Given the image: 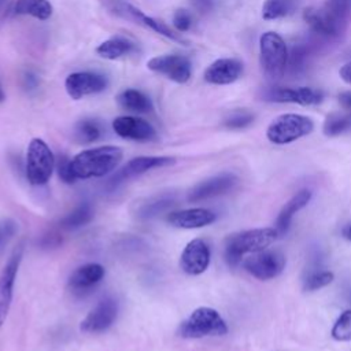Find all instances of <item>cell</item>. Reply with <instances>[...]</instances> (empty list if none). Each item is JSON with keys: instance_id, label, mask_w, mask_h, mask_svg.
Here are the masks:
<instances>
[{"instance_id": "cell-1", "label": "cell", "mask_w": 351, "mask_h": 351, "mask_svg": "<svg viewBox=\"0 0 351 351\" xmlns=\"http://www.w3.org/2000/svg\"><path fill=\"white\" fill-rule=\"evenodd\" d=\"M123 151L115 145H101L85 149L69 162L71 176L78 180L103 177L112 171L122 160Z\"/></svg>"}, {"instance_id": "cell-2", "label": "cell", "mask_w": 351, "mask_h": 351, "mask_svg": "<svg viewBox=\"0 0 351 351\" xmlns=\"http://www.w3.org/2000/svg\"><path fill=\"white\" fill-rule=\"evenodd\" d=\"M277 237L276 228H256L234 233L226 239L225 261L230 267H236L243 263L245 254H254L267 248Z\"/></svg>"}, {"instance_id": "cell-3", "label": "cell", "mask_w": 351, "mask_h": 351, "mask_svg": "<svg viewBox=\"0 0 351 351\" xmlns=\"http://www.w3.org/2000/svg\"><path fill=\"white\" fill-rule=\"evenodd\" d=\"M178 336L184 339H202L207 336H223L228 325L222 315L213 307L195 308L178 326Z\"/></svg>"}, {"instance_id": "cell-4", "label": "cell", "mask_w": 351, "mask_h": 351, "mask_svg": "<svg viewBox=\"0 0 351 351\" xmlns=\"http://www.w3.org/2000/svg\"><path fill=\"white\" fill-rule=\"evenodd\" d=\"M314 129L311 118L300 114H282L274 118L266 130V137L270 143L284 145L293 143Z\"/></svg>"}, {"instance_id": "cell-5", "label": "cell", "mask_w": 351, "mask_h": 351, "mask_svg": "<svg viewBox=\"0 0 351 351\" xmlns=\"http://www.w3.org/2000/svg\"><path fill=\"white\" fill-rule=\"evenodd\" d=\"M261 66L270 80H280L287 69L288 51L282 37L276 32H266L259 38Z\"/></svg>"}, {"instance_id": "cell-6", "label": "cell", "mask_w": 351, "mask_h": 351, "mask_svg": "<svg viewBox=\"0 0 351 351\" xmlns=\"http://www.w3.org/2000/svg\"><path fill=\"white\" fill-rule=\"evenodd\" d=\"M55 169V156L48 144L36 137L29 143L26 154V178L32 185H44Z\"/></svg>"}, {"instance_id": "cell-7", "label": "cell", "mask_w": 351, "mask_h": 351, "mask_svg": "<svg viewBox=\"0 0 351 351\" xmlns=\"http://www.w3.org/2000/svg\"><path fill=\"white\" fill-rule=\"evenodd\" d=\"M285 255L280 250L265 248L243 261V267L252 277L267 281L280 276L285 267Z\"/></svg>"}, {"instance_id": "cell-8", "label": "cell", "mask_w": 351, "mask_h": 351, "mask_svg": "<svg viewBox=\"0 0 351 351\" xmlns=\"http://www.w3.org/2000/svg\"><path fill=\"white\" fill-rule=\"evenodd\" d=\"M23 251H25V244L22 241L12 250L11 255L8 256L5 265L0 271V328L3 326L11 307L15 278L18 274L19 265L22 262Z\"/></svg>"}, {"instance_id": "cell-9", "label": "cell", "mask_w": 351, "mask_h": 351, "mask_svg": "<svg viewBox=\"0 0 351 351\" xmlns=\"http://www.w3.org/2000/svg\"><path fill=\"white\" fill-rule=\"evenodd\" d=\"M147 67L177 84H185L192 75L191 60L182 55L154 56L147 62Z\"/></svg>"}, {"instance_id": "cell-10", "label": "cell", "mask_w": 351, "mask_h": 351, "mask_svg": "<svg viewBox=\"0 0 351 351\" xmlns=\"http://www.w3.org/2000/svg\"><path fill=\"white\" fill-rule=\"evenodd\" d=\"M306 23L318 34L325 37L339 36L347 25V19L336 15L325 4L322 7H308L303 12Z\"/></svg>"}, {"instance_id": "cell-11", "label": "cell", "mask_w": 351, "mask_h": 351, "mask_svg": "<svg viewBox=\"0 0 351 351\" xmlns=\"http://www.w3.org/2000/svg\"><path fill=\"white\" fill-rule=\"evenodd\" d=\"M174 163H176V159L171 156H137V158H133L108 180L107 186L110 189H114L119 184L125 182L129 178L141 176V174L147 173L148 170L167 167Z\"/></svg>"}, {"instance_id": "cell-12", "label": "cell", "mask_w": 351, "mask_h": 351, "mask_svg": "<svg viewBox=\"0 0 351 351\" xmlns=\"http://www.w3.org/2000/svg\"><path fill=\"white\" fill-rule=\"evenodd\" d=\"M107 78L103 74L95 71L71 73L64 81L66 92L74 100H80L89 95L100 93L107 88Z\"/></svg>"}, {"instance_id": "cell-13", "label": "cell", "mask_w": 351, "mask_h": 351, "mask_svg": "<svg viewBox=\"0 0 351 351\" xmlns=\"http://www.w3.org/2000/svg\"><path fill=\"white\" fill-rule=\"evenodd\" d=\"M118 314V302L108 296L101 299L81 321L80 329L85 333H101L115 321Z\"/></svg>"}, {"instance_id": "cell-14", "label": "cell", "mask_w": 351, "mask_h": 351, "mask_svg": "<svg viewBox=\"0 0 351 351\" xmlns=\"http://www.w3.org/2000/svg\"><path fill=\"white\" fill-rule=\"evenodd\" d=\"M114 11L115 15L123 18V19H128V21H132L140 26H144L147 29H151L154 30L155 33L158 34H162L170 40H174V41H178V43H184V38L181 36H178L177 33H174L171 29H169L162 21H158L152 16H148L145 15L141 10L136 8L134 5L129 4V3H117L115 5H112L111 8Z\"/></svg>"}, {"instance_id": "cell-15", "label": "cell", "mask_w": 351, "mask_h": 351, "mask_svg": "<svg viewBox=\"0 0 351 351\" xmlns=\"http://www.w3.org/2000/svg\"><path fill=\"white\" fill-rule=\"evenodd\" d=\"M265 100L274 103H295L300 106H315L322 101L324 93L318 89L310 86H299V88H284L277 86L269 89L263 95Z\"/></svg>"}, {"instance_id": "cell-16", "label": "cell", "mask_w": 351, "mask_h": 351, "mask_svg": "<svg viewBox=\"0 0 351 351\" xmlns=\"http://www.w3.org/2000/svg\"><path fill=\"white\" fill-rule=\"evenodd\" d=\"M239 178L233 173H221L217 176H213L207 180L200 181L196 184L189 192H188V200L189 202H200L206 199H211L219 195H223L229 192L236 184Z\"/></svg>"}, {"instance_id": "cell-17", "label": "cell", "mask_w": 351, "mask_h": 351, "mask_svg": "<svg viewBox=\"0 0 351 351\" xmlns=\"http://www.w3.org/2000/svg\"><path fill=\"white\" fill-rule=\"evenodd\" d=\"M210 247L203 239L191 240L180 256L181 269L191 276L204 273L210 265Z\"/></svg>"}, {"instance_id": "cell-18", "label": "cell", "mask_w": 351, "mask_h": 351, "mask_svg": "<svg viewBox=\"0 0 351 351\" xmlns=\"http://www.w3.org/2000/svg\"><path fill=\"white\" fill-rule=\"evenodd\" d=\"M112 129L119 137L128 140L152 141L156 138L155 128L148 121L138 117H118L112 121Z\"/></svg>"}, {"instance_id": "cell-19", "label": "cell", "mask_w": 351, "mask_h": 351, "mask_svg": "<svg viewBox=\"0 0 351 351\" xmlns=\"http://www.w3.org/2000/svg\"><path fill=\"white\" fill-rule=\"evenodd\" d=\"M243 63L234 58H221L214 60L204 71V80L213 85H228L240 78Z\"/></svg>"}, {"instance_id": "cell-20", "label": "cell", "mask_w": 351, "mask_h": 351, "mask_svg": "<svg viewBox=\"0 0 351 351\" xmlns=\"http://www.w3.org/2000/svg\"><path fill=\"white\" fill-rule=\"evenodd\" d=\"M215 214L207 208H185L173 211L167 215V222L181 229H197L207 226L215 221Z\"/></svg>"}, {"instance_id": "cell-21", "label": "cell", "mask_w": 351, "mask_h": 351, "mask_svg": "<svg viewBox=\"0 0 351 351\" xmlns=\"http://www.w3.org/2000/svg\"><path fill=\"white\" fill-rule=\"evenodd\" d=\"M106 274L104 267L100 263H85L77 267L69 277L67 287L73 292H84L99 284Z\"/></svg>"}, {"instance_id": "cell-22", "label": "cell", "mask_w": 351, "mask_h": 351, "mask_svg": "<svg viewBox=\"0 0 351 351\" xmlns=\"http://www.w3.org/2000/svg\"><path fill=\"white\" fill-rule=\"evenodd\" d=\"M311 191L308 189H300L299 192H296L281 208V211L278 213V217L276 219V230L278 233V236H284L288 229L289 225L292 222L293 215L300 211L303 207H306L308 204V202L311 200Z\"/></svg>"}, {"instance_id": "cell-23", "label": "cell", "mask_w": 351, "mask_h": 351, "mask_svg": "<svg viewBox=\"0 0 351 351\" xmlns=\"http://www.w3.org/2000/svg\"><path fill=\"white\" fill-rule=\"evenodd\" d=\"M134 49H136V44L130 38L118 34L99 44V47L96 48V52L104 59L115 60L125 55H129Z\"/></svg>"}, {"instance_id": "cell-24", "label": "cell", "mask_w": 351, "mask_h": 351, "mask_svg": "<svg viewBox=\"0 0 351 351\" xmlns=\"http://www.w3.org/2000/svg\"><path fill=\"white\" fill-rule=\"evenodd\" d=\"M117 103L121 108L137 112V114H145L151 112L154 110V104L151 99L137 89H125L117 96Z\"/></svg>"}, {"instance_id": "cell-25", "label": "cell", "mask_w": 351, "mask_h": 351, "mask_svg": "<svg viewBox=\"0 0 351 351\" xmlns=\"http://www.w3.org/2000/svg\"><path fill=\"white\" fill-rule=\"evenodd\" d=\"M18 15H30L40 21H47L53 12V7L49 0H16L14 7Z\"/></svg>"}, {"instance_id": "cell-26", "label": "cell", "mask_w": 351, "mask_h": 351, "mask_svg": "<svg viewBox=\"0 0 351 351\" xmlns=\"http://www.w3.org/2000/svg\"><path fill=\"white\" fill-rule=\"evenodd\" d=\"M348 130H351V112L329 114L322 126V132L328 137H335Z\"/></svg>"}, {"instance_id": "cell-27", "label": "cell", "mask_w": 351, "mask_h": 351, "mask_svg": "<svg viewBox=\"0 0 351 351\" xmlns=\"http://www.w3.org/2000/svg\"><path fill=\"white\" fill-rule=\"evenodd\" d=\"M296 7V0H265L262 5V18L267 21L284 18L292 14Z\"/></svg>"}, {"instance_id": "cell-28", "label": "cell", "mask_w": 351, "mask_h": 351, "mask_svg": "<svg viewBox=\"0 0 351 351\" xmlns=\"http://www.w3.org/2000/svg\"><path fill=\"white\" fill-rule=\"evenodd\" d=\"M176 202V196L171 193H163L160 196H156L151 200H148L147 203H144L140 208H138V217L140 218H152L160 213H163L165 210H167L170 206H173Z\"/></svg>"}, {"instance_id": "cell-29", "label": "cell", "mask_w": 351, "mask_h": 351, "mask_svg": "<svg viewBox=\"0 0 351 351\" xmlns=\"http://www.w3.org/2000/svg\"><path fill=\"white\" fill-rule=\"evenodd\" d=\"M101 133H103L101 125L96 119H90V118L81 119L75 125V130H74V136L77 141L82 144H88L99 140L101 137Z\"/></svg>"}, {"instance_id": "cell-30", "label": "cell", "mask_w": 351, "mask_h": 351, "mask_svg": "<svg viewBox=\"0 0 351 351\" xmlns=\"http://www.w3.org/2000/svg\"><path fill=\"white\" fill-rule=\"evenodd\" d=\"M92 218H93L92 206L89 203H82L60 221V226L64 229H77L89 223Z\"/></svg>"}, {"instance_id": "cell-31", "label": "cell", "mask_w": 351, "mask_h": 351, "mask_svg": "<svg viewBox=\"0 0 351 351\" xmlns=\"http://www.w3.org/2000/svg\"><path fill=\"white\" fill-rule=\"evenodd\" d=\"M335 278V274L326 269H311L303 278L304 291H317L329 285Z\"/></svg>"}, {"instance_id": "cell-32", "label": "cell", "mask_w": 351, "mask_h": 351, "mask_svg": "<svg viewBox=\"0 0 351 351\" xmlns=\"http://www.w3.org/2000/svg\"><path fill=\"white\" fill-rule=\"evenodd\" d=\"M330 335L337 341H351V310H344L332 326Z\"/></svg>"}, {"instance_id": "cell-33", "label": "cell", "mask_w": 351, "mask_h": 351, "mask_svg": "<svg viewBox=\"0 0 351 351\" xmlns=\"http://www.w3.org/2000/svg\"><path fill=\"white\" fill-rule=\"evenodd\" d=\"M254 121V114L247 110H234L223 121L225 128L228 129H244L251 125Z\"/></svg>"}, {"instance_id": "cell-34", "label": "cell", "mask_w": 351, "mask_h": 351, "mask_svg": "<svg viewBox=\"0 0 351 351\" xmlns=\"http://www.w3.org/2000/svg\"><path fill=\"white\" fill-rule=\"evenodd\" d=\"M325 5L344 19H348L351 14V0H326Z\"/></svg>"}, {"instance_id": "cell-35", "label": "cell", "mask_w": 351, "mask_h": 351, "mask_svg": "<svg viewBox=\"0 0 351 351\" xmlns=\"http://www.w3.org/2000/svg\"><path fill=\"white\" fill-rule=\"evenodd\" d=\"M16 229H18V223L11 218H5L0 221V248L15 234Z\"/></svg>"}, {"instance_id": "cell-36", "label": "cell", "mask_w": 351, "mask_h": 351, "mask_svg": "<svg viewBox=\"0 0 351 351\" xmlns=\"http://www.w3.org/2000/svg\"><path fill=\"white\" fill-rule=\"evenodd\" d=\"M173 25L178 32H186L192 26V16L186 10H177L173 15Z\"/></svg>"}, {"instance_id": "cell-37", "label": "cell", "mask_w": 351, "mask_h": 351, "mask_svg": "<svg viewBox=\"0 0 351 351\" xmlns=\"http://www.w3.org/2000/svg\"><path fill=\"white\" fill-rule=\"evenodd\" d=\"M69 162L70 159L62 156L59 163H58V173H59V177L67 182V184H71L75 181V178L71 176V171H70V166H69Z\"/></svg>"}, {"instance_id": "cell-38", "label": "cell", "mask_w": 351, "mask_h": 351, "mask_svg": "<svg viewBox=\"0 0 351 351\" xmlns=\"http://www.w3.org/2000/svg\"><path fill=\"white\" fill-rule=\"evenodd\" d=\"M191 3L202 14L210 12L214 8V0H191Z\"/></svg>"}, {"instance_id": "cell-39", "label": "cell", "mask_w": 351, "mask_h": 351, "mask_svg": "<svg viewBox=\"0 0 351 351\" xmlns=\"http://www.w3.org/2000/svg\"><path fill=\"white\" fill-rule=\"evenodd\" d=\"M339 75H340V78H341L344 82L351 84V60L347 62V63H344V64L340 67Z\"/></svg>"}, {"instance_id": "cell-40", "label": "cell", "mask_w": 351, "mask_h": 351, "mask_svg": "<svg viewBox=\"0 0 351 351\" xmlns=\"http://www.w3.org/2000/svg\"><path fill=\"white\" fill-rule=\"evenodd\" d=\"M337 99H339V103L343 108L351 111V90H346V92L340 93Z\"/></svg>"}, {"instance_id": "cell-41", "label": "cell", "mask_w": 351, "mask_h": 351, "mask_svg": "<svg viewBox=\"0 0 351 351\" xmlns=\"http://www.w3.org/2000/svg\"><path fill=\"white\" fill-rule=\"evenodd\" d=\"M23 80H25V85H26L29 89H34V88L37 86V84H38L37 75L33 74V73H30V71H27V73L25 74Z\"/></svg>"}, {"instance_id": "cell-42", "label": "cell", "mask_w": 351, "mask_h": 351, "mask_svg": "<svg viewBox=\"0 0 351 351\" xmlns=\"http://www.w3.org/2000/svg\"><path fill=\"white\" fill-rule=\"evenodd\" d=\"M343 237L344 239H347L348 241H351V223L350 225H347L344 229H343Z\"/></svg>"}, {"instance_id": "cell-43", "label": "cell", "mask_w": 351, "mask_h": 351, "mask_svg": "<svg viewBox=\"0 0 351 351\" xmlns=\"http://www.w3.org/2000/svg\"><path fill=\"white\" fill-rule=\"evenodd\" d=\"M4 99H5V93H4L3 88H1V84H0V103H3Z\"/></svg>"}]
</instances>
